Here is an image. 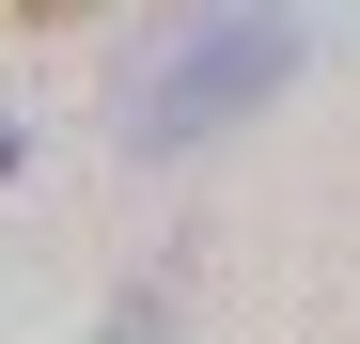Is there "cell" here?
I'll return each mask as SVG.
<instances>
[{
  "instance_id": "1",
  "label": "cell",
  "mask_w": 360,
  "mask_h": 344,
  "mask_svg": "<svg viewBox=\"0 0 360 344\" xmlns=\"http://www.w3.org/2000/svg\"><path fill=\"white\" fill-rule=\"evenodd\" d=\"M282 63H297V16H282V0H219V16L172 47L157 79H141L126 141H141V157H188V141H219L235 110H266V94H282Z\"/></svg>"
},
{
  "instance_id": "2",
  "label": "cell",
  "mask_w": 360,
  "mask_h": 344,
  "mask_svg": "<svg viewBox=\"0 0 360 344\" xmlns=\"http://www.w3.org/2000/svg\"><path fill=\"white\" fill-rule=\"evenodd\" d=\"M94 344H172V298H110V313H94Z\"/></svg>"
},
{
  "instance_id": "3",
  "label": "cell",
  "mask_w": 360,
  "mask_h": 344,
  "mask_svg": "<svg viewBox=\"0 0 360 344\" xmlns=\"http://www.w3.org/2000/svg\"><path fill=\"white\" fill-rule=\"evenodd\" d=\"M16 16H94V0H16Z\"/></svg>"
},
{
  "instance_id": "4",
  "label": "cell",
  "mask_w": 360,
  "mask_h": 344,
  "mask_svg": "<svg viewBox=\"0 0 360 344\" xmlns=\"http://www.w3.org/2000/svg\"><path fill=\"white\" fill-rule=\"evenodd\" d=\"M16 157H32V141H16V126H0V172H16Z\"/></svg>"
}]
</instances>
